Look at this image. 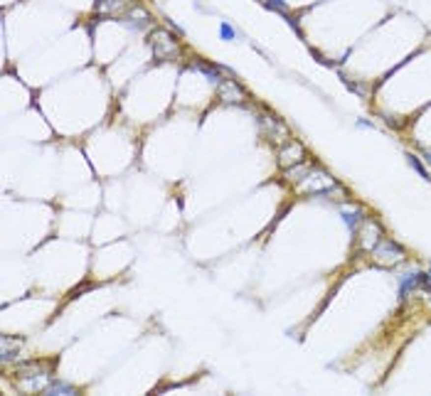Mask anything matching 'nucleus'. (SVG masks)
<instances>
[{"label":"nucleus","instance_id":"nucleus-1","mask_svg":"<svg viewBox=\"0 0 431 396\" xmlns=\"http://www.w3.org/2000/svg\"><path fill=\"white\" fill-rule=\"evenodd\" d=\"M370 254H372V261H374L377 266H397V264H402V261L406 259V251H404L397 241H392V239H387V237H382V241H379Z\"/></svg>","mask_w":431,"mask_h":396},{"label":"nucleus","instance_id":"nucleus-2","mask_svg":"<svg viewBox=\"0 0 431 396\" xmlns=\"http://www.w3.org/2000/svg\"><path fill=\"white\" fill-rule=\"evenodd\" d=\"M150 50H153V54H155L158 62H168L170 57H177L180 45H177V40L168 30H155L150 35Z\"/></svg>","mask_w":431,"mask_h":396},{"label":"nucleus","instance_id":"nucleus-3","mask_svg":"<svg viewBox=\"0 0 431 396\" xmlns=\"http://www.w3.org/2000/svg\"><path fill=\"white\" fill-rule=\"evenodd\" d=\"M357 234H360L357 239H360V249H362V251H372V249L382 241V237H384L379 222H374V219H365V222L360 224Z\"/></svg>","mask_w":431,"mask_h":396},{"label":"nucleus","instance_id":"nucleus-4","mask_svg":"<svg viewBox=\"0 0 431 396\" xmlns=\"http://www.w3.org/2000/svg\"><path fill=\"white\" fill-rule=\"evenodd\" d=\"M261 128H264V133L274 140V143H286V140H291V135H288V128L284 126V121L279 118V116H274V113H261Z\"/></svg>","mask_w":431,"mask_h":396},{"label":"nucleus","instance_id":"nucleus-5","mask_svg":"<svg viewBox=\"0 0 431 396\" xmlns=\"http://www.w3.org/2000/svg\"><path fill=\"white\" fill-rule=\"evenodd\" d=\"M306 160V148L298 143V140H286L281 148H279V165L286 170V167H291V165H296V162H303Z\"/></svg>","mask_w":431,"mask_h":396},{"label":"nucleus","instance_id":"nucleus-6","mask_svg":"<svg viewBox=\"0 0 431 396\" xmlns=\"http://www.w3.org/2000/svg\"><path fill=\"white\" fill-rule=\"evenodd\" d=\"M217 94H220L222 104H244V99H247V91L234 79H222V84L217 86Z\"/></svg>","mask_w":431,"mask_h":396},{"label":"nucleus","instance_id":"nucleus-7","mask_svg":"<svg viewBox=\"0 0 431 396\" xmlns=\"http://www.w3.org/2000/svg\"><path fill=\"white\" fill-rule=\"evenodd\" d=\"M50 369H52L50 362H35V359L18 364V374L20 376H42V374H50Z\"/></svg>","mask_w":431,"mask_h":396},{"label":"nucleus","instance_id":"nucleus-8","mask_svg":"<svg viewBox=\"0 0 431 396\" xmlns=\"http://www.w3.org/2000/svg\"><path fill=\"white\" fill-rule=\"evenodd\" d=\"M311 172H313V165H311L308 160L296 162V165H291V167H286V170H284V175H286V180H288V182H303V180H306Z\"/></svg>","mask_w":431,"mask_h":396},{"label":"nucleus","instance_id":"nucleus-9","mask_svg":"<svg viewBox=\"0 0 431 396\" xmlns=\"http://www.w3.org/2000/svg\"><path fill=\"white\" fill-rule=\"evenodd\" d=\"M20 347H23V337H8V335L0 337V354H3V362L13 359L20 352Z\"/></svg>","mask_w":431,"mask_h":396},{"label":"nucleus","instance_id":"nucleus-10","mask_svg":"<svg viewBox=\"0 0 431 396\" xmlns=\"http://www.w3.org/2000/svg\"><path fill=\"white\" fill-rule=\"evenodd\" d=\"M367 217H365V212L360 210V207H352V210H343V222H345V227L355 234L357 229H360V224L365 222Z\"/></svg>","mask_w":431,"mask_h":396},{"label":"nucleus","instance_id":"nucleus-11","mask_svg":"<svg viewBox=\"0 0 431 396\" xmlns=\"http://www.w3.org/2000/svg\"><path fill=\"white\" fill-rule=\"evenodd\" d=\"M399 281H402L399 298H406L409 293H414V290L421 288V273H404V276H399Z\"/></svg>","mask_w":431,"mask_h":396},{"label":"nucleus","instance_id":"nucleus-12","mask_svg":"<svg viewBox=\"0 0 431 396\" xmlns=\"http://www.w3.org/2000/svg\"><path fill=\"white\" fill-rule=\"evenodd\" d=\"M190 69H195V72H202V74H204V77H207V79L214 84V86H220V84H222V79H225V77L220 74V69H217V67H207V64H202V62H195Z\"/></svg>","mask_w":431,"mask_h":396},{"label":"nucleus","instance_id":"nucleus-13","mask_svg":"<svg viewBox=\"0 0 431 396\" xmlns=\"http://www.w3.org/2000/svg\"><path fill=\"white\" fill-rule=\"evenodd\" d=\"M45 394H50V396H57V394L72 396V394H77V389L72 384H67V381H50V386L45 389Z\"/></svg>","mask_w":431,"mask_h":396},{"label":"nucleus","instance_id":"nucleus-14","mask_svg":"<svg viewBox=\"0 0 431 396\" xmlns=\"http://www.w3.org/2000/svg\"><path fill=\"white\" fill-rule=\"evenodd\" d=\"M406 160H409V165H411V167H414V170L419 172V177H424L426 182H431V175L426 172V167H424V165L419 162V158H416V155H411V153H406Z\"/></svg>","mask_w":431,"mask_h":396},{"label":"nucleus","instance_id":"nucleus-15","mask_svg":"<svg viewBox=\"0 0 431 396\" xmlns=\"http://www.w3.org/2000/svg\"><path fill=\"white\" fill-rule=\"evenodd\" d=\"M220 35H222V40H227V42H232L234 37H237V30L230 25V23H222L220 25Z\"/></svg>","mask_w":431,"mask_h":396},{"label":"nucleus","instance_id":"nucleus-16","mask_svg":"<svg viewBox=\"0 0 431 396\" xmlns=\"http://www.w3.org/2000/svg\"><path fill=\"white\" fill-rule=\"evenodd\" d=\"M266 8H271V10H276V13H281V15H286V3L284 0H266Z\"/></svg>","mask_w":431,"mask_h":396},{"label":"nucleus","instance_id":"nucleus-17","mask_svg":"<svg viewBox=\"0 0 431 396\" xmlns=\"http://www.w3.org/2000/svg\"><path fill=\"white\" fill-rule=\"evenodd\" d=\"M424 158H426V162L431 165V150H424Z\"/></svg>","mask_w":431,"mask_h":396}]
</instances>
